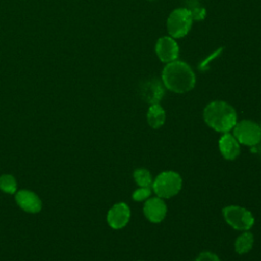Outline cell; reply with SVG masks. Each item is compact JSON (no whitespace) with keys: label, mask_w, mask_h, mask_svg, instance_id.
Returning <instances> with one entry per match:
<instances>
[{"label":"cell","mask_w":261,"mask_h":261,"mask_svg":"<svg viewBox=\"0 0 261 261\" xmlns=\"http://www.w3.org/2000/svg\"><path fill=\"white\" fill-rule=\"evenodd\" d=\"M161 81L165 89L176 94H184L194 89L196 74L185 61L174 60L166 63L161 72Z\"/></svg>","instance_id":"6da1fadb"},{"label":"cell","mask_w":261,"mask_h":261,"mask_svg":"<svg viewBox=\"0 0 261 261\" xmlns=\"http://www.w3.org/2000/svg\"><path fill=\"white\" fill-rule=\"evenodd\" d=\"M206 124L218 133H228L238 122L234 108L225 101L215 100L208 103L203 110Z\"/></svg>","instance_id":"7a4b0ae2"},{"label":"cell","mask_w":261,"mask_h":261,"mask_svg":"<svg viewBox=\"0 0 261 261\" xmlns=\"http://www.w3.org/2000/svg\"><path fill=\"white\" fill-rule=\"evenodd\" d=\"M182 187L181 176L172 170L160 172L152 182V191L157 197L169 199L177 195Z\"/></svg>","instance_id":"3957f363"},{"label":"cell","mask_w":261,"mask_h":261,"mask_svg":"<svg viewBox=\"0 0 261 261\" xmlns=\"http://www.w3.org/2000/svg\"><path fill=\"white\" fill-rule=\"evenodd\" d=\"M193 19L185 7H178L173 9L166 20V29L168 35L174 39L184 38L189 34L192 29Z\"/></svg>","instance_id":"277c9868"},{"label":"cell","mask_w":261,"mask_h":261,"mask_svg":"<svg viewBox=\"0 0 261 261\" xmlns=\"http://www.w3.org/2000/svg\"><path fill=\"white\" fill-rule=\"evenodd\" d=\"M222 215L229 226L241 231L249 230L255 222L253 214L248 209L238 205L225 206L222 209Z\"/></svg>","instance_id":"5b68a950"},{"label":"cell","mask_w":261,"mask_h":261,"mask_svg":"<svg viewBox=\"0 0 261 261\" xmlns=\"http://www.w3.org/2000/svg\"><path fill=\"white\" fill-rule=\"evenodd\" d=\"M232 135L240 145L253 147L261 142L260 126L252 120L244 119L237 122L232 128Z\"/></svg>","instance_id":"8992f818"},{"label":"cell","mask_w":261,"mask_h":261,"mask_svg":"<svg viewBox=\"0 0 261 261\" xmlns=\"http://www.w3.org/2000/svg\"><path fill=\"white\" fill-rule=\"evenodd\" d=\"M139 93L146 103L156 104L159 103L165 93V87L161 80L157 77H150L143 81L139 87Z\"/></svg>","instance_id":"52a82bcc"},{"label":"cell","mask_w":261,"mask_h":261,"mask_svg":"<svg viewBox=\"0 0 261 261\" xmlns=\"http://www.w3.org/2000/svg\"><path fill=\"white\" fill-rule=\"evenodd\" d=\"M155 53L163 63H169L178 58L179 47L174 38L168 36L160 37L155 44Z\"/></svg>","instance_id":"ba28073f"},{"label":"cell","mask_w":261,"mask_h":261,"mask_svg":"<svg viewBox=\"0 0 261 261\" xmlns=\"http://www.w3.org/2000/svg\"><path fill=\"white\" fill-rule=\"evenodd\" d=\"M143 212L145 217L153 223L161 222L167 213V206L164 202V199L159 197L149 198L145 201Z\"/></svg>","instance_id":"9c48e42d"},{"label":"cell","mask_w":261,"mask_h":261,"mask_svg":"<svg viewBox=\"0 0 261 261\" xmlns=\"http://www.w3.org/2000/svg\"><path fill=\"white\" fill-rule=\"evenodd\" d=\"M130 218V210L127 204L123 202L113 205L107 213V222L110 227L114 229H120L124 227Z\"/></svg>","instance_id":"30bf717a"},{"label":"cell","mask_w":261,"mask_h":261,"mask_svg":"<svg viewBox=\"0 0 261 261\" xmlns=\"http://www.w3.org/2000/svg\"><path fill=\"white\" fill-rule=\"evenodd\" d=\"M218 147L222 157L226 160H234L241 153L240 143L229 132L222 134L218 141Z\"/></svg>","instance_id":"8fae6325"},{"label":"cell","mask_w":261,"mask_h":261,"mask_svg":"<svg viewBox=\"0 0 261 261\" xmlns=\"http://www.w3.org/2000/svg\"><path fill=\"white\" fill-rule=\"evenodd\" d=\"M16 203L27 212L36 213L41 210L42 203L39 197L31 191L22 190L17 192L15 196Z\"/></svg>","instance_id":"7c38bea8"},{"label":"cell","mask_w":261,"mask_h":261,"mask_svg":"<svg viewBox=\"0 0 261 261\" xmlns=\"http://www.w3.org/2000/svg\"><path fill=\"white\" fill-rule=\"evenodd\" d=\"M165 119V110L159 103L151 104L149 106L147 112V121L152 128H160L164 124Z\"/></svg>","instance_id":"4fadbf2b"},{"label":"cell","mask_w":261,"mask_h":261,"mask_svg":"<svg viewBox=\"0 0 261 261\" xmlns=\"http://www.w3.org/2000/svg\"><path fill=\"white\" fill-rule=\"evenodd\" d=\"M254 236L249 230L243 231L234 242V250L238 254H246L253 248Z\"/></svg>","instance_id":"5bb4252c"},{"label":"cell","mask_w":261,"mask_h":261,"mask_svg":"<svg viewBox=\"0 0 261 261\" xmlns=\"http://www.w3.org/2000/svg\"><path fill=\"white\" fill-rule=\"evenodd\" d=\"M184 7L190 12L193 21H200L206 17V8L200 2V0H186Z\"/></svg>","instance_id":"9a60e30c"},{"label":"cell","mask_w":261,"mask_h":261,"mask_svg":"<svg viewBox=\"0 0 261 261\" xmlns=\"http://www.w3.org/2000/svg\"><path fill=\"white\" fill-rule=\"evenodd\" d=\"M134 179L139 187H151L153 182L152 175L149 170L145 168H137L134 171Z\"/></svg>","instance_id":"2e32d148"},{"label":"cell","mask_w":261,"mask_h":261,"mask_svg":"<svg viewBox=\"0 0 261 261\" xmlns=\"http://www.w3.org/2000/svg\"><path fill=\"white\" fill-rule=\"evenodd\" d=\"M0 189L5 193H14L16 190V181L14 177L9 174H4L0 176Z\"/></svg>","instance_id":"e0dca14e"},{"label":"cell","mask_w":261,"mask_h":261,"mask_svg":"<svg viewBox=\"0 0 261 261\" xmlns=\"http://www.w3.org/2000/svg\"><path fill=\"white\" fill-rule=\"evenodd\" d=\"M151 193H152L151 187H139L137 190L133 192L132 198L137 202H143L150 198Z\"/></svg>","instance_id":"ac0fdd59"},{"label":"cell","mask_w":261,"mask_h":261,"mask_svg":"<svg viewBox=\"0 0 261 261\" xmlns=\"http://www.w3.org/2000/svg\"><path fill=\"white\" fill-rule=\"evenodd\" d=\"M195 261H220V259L218 258V256L212 252H202L200 253L197 258L195 259Z\"/></svg>","instance_id":"d6986e66"},{"label":"cell","mask_w":261,"mask_h":261,"mask_svg":"<svg viewBox=\"0 0 261 261\" xmlns=\"http://www.w3.org/2000/svg\"><path fill=\"white\" fill-rule=\"evenodd\" d=\"M220 52H221V49H218L216 52H214L212 55H210V56H209L207 59H205V60H204V61L201 63V65L199 66V68H200L201 70H203L204 66H206V64H208V63H209V62H210V61H211V60H212V59H213L215 56H217V55H218Z\"/></svg>","instance_id":"ffe728a7"},{"label":"cell","mask_w":261,"mask_h":261,"mask_svg":"<svg viewBox=\"0 0 261 261\" xmlns=\"http://www.w3.org/2000/svg\"><path fill=\"white\" fill-rule=\"evenodd\" d=\"M259 126H260V129H261V122H260V124H259Z\"/></svg>","instance_id":"44dd1931"},{"label":"cell","mask_w":261,"mask_h":261,"mask_svg":"<svg viewBox=\"0 0 261 261\" xmlns=\"http://www.w3.org/2000/svg\"><path fill=\"white\" fill-rule=\"evenodd\" d=\"M148 1H154V0H148Z\"/></svg>","instance_id":"7402d4cb"}]
</instances>
